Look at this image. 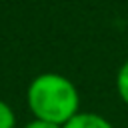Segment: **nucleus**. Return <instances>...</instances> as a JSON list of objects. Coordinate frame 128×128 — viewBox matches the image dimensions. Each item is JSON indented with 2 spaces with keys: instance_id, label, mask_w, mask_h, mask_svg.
<instances>
[{
  "instance_id": "f03ea898",
  "label": "nucleus",
  "mask_w": 128,
  "mask_h": 128,
  "mask_svg": "<svg viewBox=\"0 0 128 128\" xmlns=\"http://www.w3.org/2000/svg\"><path fill=\"white\" fill-rule=\"evenodd\" d=\"M62 128H114L108 118L96 112H78Z\"/></svg>"
},
{
  "instance_id": "7ed1b4c3",
  "label": "nucleus",
  "mask_w": 128,
  "mask_h": 128,
  "mask_svg": "<svg viewBox=\"0 0 128 128\" xmlns=\"http://www.w3.org/2000/svg\"><path fill=\"white\" fill-rule=\"evenodd\" d=\"M116 92H118L120 100L128 106V58L118 68V74H116Z\"/></svg>"
},
{
  "instance_id": "39448f33",
  "label": "nucleus",
  "mask_w": 128,
  "mask_h": 128,
  "mask_svg": "<svg viewBox=\"0 0 128 128\" xmlns=\"http://www.w3.org/2000/svg\"><path fill=\"white\" fill-rule=\"evenodd\" d=\"M24 128H62V126H58V124H52V122H44V120H38V118H34V120H30L28 124H24Z\"/></svg>"
},
{
  "instance_id": "f257e3e1",
  "label": "nucleus",
  "mask_w": 128,
  "mask_h": 128,
  "mask_svg": "<svg viewBox=\"0 0 128 128\" xmlns=\"http://www.w3.org/2000/svg\"><path fill=\"white\" fill-rule=\"evenodd\" d=\"M26 102L34 118L64 126L80 112V94L70 78L58 72H42L26 88Z\"/></svg>"
},
{
  "instance_id": "20e7f679",
  "label": "nucleus",
  "mask_w": 128,
  "mask_h": 128,
  "mask_svg": "<svg viewBox=\"0 0 128 128\" xmlns=\"http://www.w3.org/2000/svg\"><path fill=\"white\" fill-rule=\"evenodd\" d=\"M0 128H16V114L4 100H0Z\"/></svg>"
}]
</instances>
